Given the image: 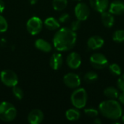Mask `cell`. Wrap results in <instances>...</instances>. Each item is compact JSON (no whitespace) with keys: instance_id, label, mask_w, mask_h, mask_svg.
Masks as SVG:
<instances>
[{"instance_id":"6da1fadb","label":"cell","mask_w":124,"mask_h":124,"mask_svg":"<svg viewBox=\"0 0 124 124\" xmlns=\"http://www.w3.org/2000/svg\"><path fill=\"white\" fill-rule=\"evenodd\" d=\"M77 35L69 28H62L56 32L53 37V45L60 52L71 49L76 44Z\"/></svg>"},{"instance_id":"7a4b0ae2","label":"cell","mask_w":124,"mask_h":124,"mask_svg":"<svg viewBox=\"0 0 124 124\" xmlns=\"http://www.w3.org/2000/svg\"><path fill=\"white\" fill-rule=\"evenodd\" d=\"M99 112L103 117L111 120L119 119L123 114L119 102L112 99L101 102L99 105Z\"/></svg>"},{"instance_id":"3957f363","label":"cell","mask_w":124,"mask_h":124,"mask_svg":"<svg viewBox=\"0 0 124 124\" xmlns=\"http://www.w3.org/2000/svg\"><path fill=\"white\" fill-rule=\"evenodd\" d=\"M17 109L15 107L8 102H2L0 103V119L4 122H11L17 116Z\"/></svg>"},{"instance_id":"277c9868","label":"cell","mask_w":124,"mask_h":124,"mask_svg":"<svg viewBox=\"0 0 124 124\" xmlns=\"http://www.w3.org/2000/svg\"><path fill=\"white\" fill-rule=\"evenodd\" d=\"M88 99V94L86 91L83 88H78L73 91L71 94L70 100L73 105L77 108L81 109L86 106Z\"/></svg>"},{"instance_id":"5b68a950","label":"cell","mask_w":124,"mask_h":124,"mask_svg":"<svg viewBox=\"0 0 124 124\" xmlns=\"http://www.w3.org/2000/svg\"><path fill=\"white\" fill-rule=\"evenodd\" d=\"M1 82L8 87H13L18 84L17 75L12 70H4L0 74Z\"/></svg>"},{"instance_id":"8992f818","label":"cell","mask_w":124,"mask_h":124,"mask_svg":"<svg viewBox=\"0 0 124 124\" xmlns=\"http://www.w3.org/2000/svg\"><path fill=\"white\" fill-rule=\"evenodd\" d=\"M43 28V22L39 17H31L27 23L26 28L28 33L31 35H37L39 34Z\"/></svg>"},{"instance_id":"52a82bcc","label":"cell","mask_w":124,"mask_h":124,"mask_svg":"<svg viewBox=\"0 0 124 124\" xmlns=\"http://www.w3.org/2000/svg\"><path fill=\"white\" fill-rule=\"evenodd\" d=\"M90 63L93 68L100 70L106 68L108 65V60L104 54L101 53H95L91 56Z\"/></svg>"},{"instance_id":"ba28073f","label":"cell","mask_w":124,"mask_h":124,"mask_svg":"<svg viewBox=\"0 0 124 124\" xmlns=\"http://www.w3.org/2000/svg\"><path fill=\"white\" fill-rule=\"evenodd\" d=\"M75 15L76 18L81 21L87 20L90 15V9L89 6L85 3H78L75 7L74 9Z\"/></svg>"},{"instance_id":"9c48e42d","label":"cell","mask_w":124,"mask_h":124,"mask_svg":"<svg viewBox=\"0 0 124 124\" xmlns=\"http://www.w3.org/2000/svg\"><path fill=\"white\" fill-rule=\"evenodd\" d=\"M63 81L65 86L71 89H76L81 85L80 77L78 76V75L73 73H69L65 75L63 78Z\"/></svg>"},{"instance_id":"30bf717a","label":"cell","mask_w":124,"mask_h":124,"mask_svg":"<svg viewBox=\"0 0 124 124\" xmlns=\"http://www.w3.org/2000/svg\"><path fill=\"white\" fill-rule=\"evenodd\" d=\"M66 62L68 67L71 69H77L81 64V57L78 53L73 52L68 55Z\"/></svg>"},{"instance_id":"8fae6325","label":"cell","mask_w":124,"mask_h":124,"mask_svg":"<svg viewBox=\"0 0 124 124\" xmlns=\"http://www.w3.org/2000/svg\"><path fill=\"white\" fill-rule=\"evenodd\" d=\"M44 120V113L41 110L35 109L31 110L28 116V121L31 124H39Z\"/></svg>"},{"instance_id":"7c38bea8","label":"cell","mask_w":124,"mask_h":124,"mask_svg":"<svg viewBox=\"0 0 124 124\" xmlns=\"http://www.w3.org/2000/svg\"><path fill=\"white\" fill-rule=\"evenodd\" d=\"M104 39L99 36H93L87 41V46L89 49L95 50L101 48L104 45Z\"/></svg>"},{"instance_id":"4fadbf2b","label":"cell","mask_w":124,"mask_h":124,"mask_svg":"<svg viewBox=\"0 0 124 124\" xmlns=\"http://www.w3.org/2000/svg\"><path fill=\"white\" fill-rule=\"evenodd\" d=\"M90 5L93 9L98 12H102L105 11L108 7V0H89Z\"/></svg>"},{"instance_id":"5bb4252c","label":"cell","mask_w":124,"mask_h":124,"mask_svg":"<svg viewBox=\"0 0 124 124\" xmlns=\"http://www.w3.org/2000/svg\"><path fill=\"white\" fill-rule=\"evenodd\" d=\"M109 12L113 15H122L124 13V2L121 0L113 1L110 5Z\"/></svg>"},{"instance_id":"9a60e30c","label":"cell","mask_w":124,"mask_h":124,"mask_svg":"<svg viewBox=\"0 0 124 124\" xmlns=\"http://www.w3.org/2000/svg\"><path fill=\"white\" fill-rule=\"evenodd\" d=\"M63 62V58L61 54L60 53H54L49 60L50 67L53 70H58L61 68Z\"/></svg>"},{"instance_id":"2e32d148","label":"cell","mask_w":124,"mask_h":124,"mask_svg":"<svg viewBox=\"0 0 124 124\" xmlns=\"http://www.w3.org/2000/svg\"><path fill=\"white\" fill-rule=\"evenodd\" d=\"M101 19H102V24L106 28H111L115 22L114 17L113 14L110 13V12L104 11L101 12Z\"/></svg>"},{"instance_id":"e0dca14e","label":"cell","mask_w":124,"mask_h":124,"mask_svg":"<svg viewBox=\"0 0 124 124\" xmlns=\"http://www.w3.org/2000/svg\"><path fill=\"white\" fill-rule=\"evenodd\" d=\"M35 46L40 51L44 52H49L52 50V45L50 43L43 39H38L35 41Z\"/></svg>"},{"instance_id":"ac0fdd59","label":"cell","mask_w":124,"mask_h":124,"mask_svg":"<svg viewBox=\"0 0 124 124\" xmlns=\"http://www.w3.org/2000/svg\"><path fill=\"white\" fill-rule=\"evenodd\" d=\"M44 25L47 29L50 31H55L58 29L60 26L59 20L52 17L46 18L44 22Z\"/></svg>"},{"instance_id":"d6986e66","label":"cell","mask_w":124,"mask_h":124,"mask_svg":"<svg viewBox=\"0 0 124 124\" xmlns=\"http://www.w3.org/2000/svg\"><path fill=\"white\" fill-rule=\"evenodd\" d=\"M65 116L66 118L70 121H77L80 118L81 116V113L80 112L75 108H70L69 110H68L65 113Z\"/></svg>"},{"instance_id":"ffe728a7","label":"cell","mask_w":124,"mask_h":124,"mask_svg":"<svg viewBox=\"0 0 124 124\" xmlns=\"http://www.w3.org/2000/svg\"><path fill=\"white\" fill-rule=\"evenodd\" d=\"M104 94H105V97H108L110 99L116 100V99H117L118 97L119 93H118V89H116L114 87L110 86V87L106 88L104 90Z\"/></svg>"},{"instance_id":"44dd1931","label":"cell","mask_w":124,"mask_h":124,"mask_svg":"<svg viewBox=\"0 0 124 124\" xmlns=\"http://www.w3.org/2000/svg\"><path fill=\"white\" fill-rule=\"evenodd\" d=\"M68 5V0H53L52 7L56 11H62L66 8Z\"/></svg>"},{"instance_id":"7402d4cb","label":"cell","mask_w":124,"mask_h":124,"mask_svg":"<svg viewBox=\"0 0 124 124\" xmlns=\"http://www.w3.org/2000/svg\"><path fill=\"white\" fill-rule=\"evenodd\" d=\"M98 78V76L97 74L95 73V72H93V71H89V72H87L84 76V79L86 82L87 83H93Z\"/></svg>"},{"instance_id":"603a6c76","label":"cell","mask_w":124,"mask_h":124,"mask_svg":"<svg viewBox=\"0 0 124 124\" xmlns=\"http://www.w3.org/2000/svg\"><path fill=\"white\" fill-rule=\"evenodd\" d=\"M113 39L114 41L118 43L124 41V30L116 31L113 35Z\"/></svg>"},{"instance_id":"cb8c5ba5","label":"cell","mask_w":124,"mask_h":124,"mask_svg":"<svg viewBox=\"0 0 124 124\" xmlns=\"http://www.w3.org/2000/svg\"><path fill=\"white\" fill-rule=\"evenodd\" d=\"M12 93L14 96L15 97V98H17V100H22L23 98V96H24L23 91L22 90L20 87L17 86H15L12 87Z\"/></svg>"},{"instance_id":"d4e9b609","label":"cell","mask_w":124,"mask_h":124,"mask_svg":"<svg viewBox=\"0 0 124 124\" xmlns=\"http://www.w3.org/2000/svg\"><path fill=\"white\" fill-rule=\"evenodd\" d=\"M109 70L110 71V73L114 75V76H119L121 75V67L116 64V63H113V64H111L110 66H109Z\"/></svg>"},{"instance_id":"484cf974","label":"cell","mask_w":124,"mask_h":124,"mask_svg":"<svg viewBox=\"0 0 124 124\" xmlns=\"http://www.w3.org/2000/svg\"><path fill=\"white\" fill-rule=\"evenodd\" d=\"M8 28V23L6 19L0 15V33H4Z\"/></svg>"},{"instance_id":"4316f807","label":"cell","mask_w":124,"mask_h":124,"mask_svg":"<svg viewBox=\"0 0 124 124\" xmlns=\"http://www.w3.org/2000/svg\"><path fill=\"white\" fill-rule=\"evenodd\" d=\"M85 114L90 118H96L98 116L99 111L94 108H86L84 110Z\"/></svg>"},{"instance_id":"83f0119b","label":"cell","mask_w":124,"mask_h":124,"mask_svg":"<svg viewBox=\"0 0 124 124\" xmlns=\"http://www.w3.org/2000/svg\"><path fill=\"white\" fill-rule=\"evenodd\" d=\"M81 27V20H73L71 23V25H70V29L73 30V31H76L77 30H78Z\"/></svg>"},{"instance_id":"f1b7e54d","label":"cell","mask_w":124,"mask_h":124,"mask_svg":"<svg viewBox=\"0 0 124 124\" xmlns=\"http://www.w3.org/2000/svg\"><path fill=\"white\" fill-rule=\"evenodd\" d=\"M70 19V15L68 13H62L60 17H59V22L60 23H65Z\"/></svg>"},{"instance_id":"f546056e","label":"cell","mask_w":124,"mask_h":124,"mask_svg":"<svg viewBox=\"0 0 124 124\" xmlns=\"http://www.w3.org/2000/svg\"><path fill=\"white\" fill-rule=\"evenodd\" d=\"M118 87L122 92H124V74L121 76L118 80Z\"/></svg>"},{"instance_id":"4dcf8cb0","label":"cell","mask_w":124,"mask_h":124,"mask_svg":"<svg viewBox=\"0 0 124 124\" xmlns=\"http://www.w3.org/2000/svg\"><path fill=\"white\" fill-rule=\"evenodd\" d=\"M118 100H119V102L121 103L122 105H124V92H122V93L118 95Z\"/></svg>"},{"instance_id":"1f68e13d","label":"cell","mask_w":124,"mask_h":124,"mask_svg":"<svg viewBox=\"0 0 124 124\" xmlns=\"http://www.w3.org/2000/svg\"><path fill=\"white\" fill-rule=\"evenodd\" d=\"M5 9V4L3 0H0V13H2Z\"/></svg>"},{"instance_id":"d6a6232c","label":"cell","mask_w":124,"mask_h":124,"mask_svg":"<svg viewBox=\"0 0 124 124\" xmlns=\"http://www.w3.org/2000/svg\"><path fill=\"white\" fill-rule=\"evenodd\" d=\"M94 122L96 124H102V121H101L100 118H96V119L94 120Z\"/></svg>"},{"instance_id":"836d02e7","label":"cell","mask_w":124,"mask_h":124,"mask_svg":"<svg viewBox=\"0 0 124 124\" xmlns=\"http://www.w3.org/2000/svg\"><path fill=\"white\" fill-rule=\"evenodd\" d=\"M28 1H29L30 4H32V5H33V4H36V3H37V1H38V0H28Z\"/></svg>"},{"instance_id":"e575fe53","label":"cell","mask_w":124,"mask_h":124,"mask_svg":"<svg viewBox=\"0 0 124 124\" xmlns=\"http://www.w3.org/2000/svg\"><path fill=\"white\" fill-rule=\"evenodd\" d=\"M121 121H122L123 123H124V115L122 114V116H121Z\"/></svg>"},{"instance_id":"d590c367","label":"cell","mask_w":124,"mask_h":124,"mask_svg":"<svg viewBox=\"0 0 124 124\" xmlns=\"http://www.w3.org/2000/svg\"><path fill=\"white\" fill-rule=\"evenodd\" d=\"M73 1H81V0H73Z\"/></svg>"}]
</instances>
